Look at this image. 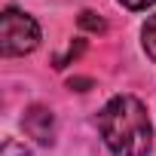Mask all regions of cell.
Masks as SVG:
<instances>
[{
  "label": "cell",
  "instance_id": "cell-3",
  "mask_svg": "<svg viewBox=\"0 0 156 156\" xmlns=\"http://www.w3.org/2000/svg\"><path fill=\"white\" fill-rule=\"evenodd\" d=\"M22 129H25V135L34 138L37 144H52V141H55V116H52V110L43 107V104H34V107L25 110Z\"/></svg>",
  "mask_w": 156,
  "mask_h": 156
},
{
  "label": "cell",
  "instance_id": "cell-1",
  "mask_svg": "<svg viewBox=\"0 0 156 156\" xmlns=\"http://www.w3.org/2000/svg\"><path fill=\"white\" fill-rule=\"evenodd\" d=\"M98 132L113 156H147L153 144L147 107L135 95L110 98L98 113Z\"/></svg>",
  "mask_w": 156,
  "mask_h": 156
},
{
  "label": "cell",
  "instance_id": "cell-4",
  "mask_svg": "<svg viewBox=\"0 0 156 156\" xmlns=\"http://www.w3.org/2000/svg\"><path fill=\"white\" fill-rule=\"evenodd\" d=\"M141 40H144V52L156 61V16L147 19V25H144V31H141Z\"/></svg>",
  "mask_w": 156,
  "mask_h": 156
},
{
  "label": "cell",
  "instance_id": "cell-2",
  "mask_svg": "<svg viewBox=\"0 0 156 156\" xmlns=\"http://www.w3.org/2000/svg\"><path fill=\"white\" fill-rule=\"evenodd\" d=\"M37 43H40V25L28 12L6 6L3 16H0V52L9 55V58L28 55L37 49Z\"/></svg>",
  "mask_w": 156,
  "mask_h": 156
},
{
  "label": "cell",
  "instance_id": "cell-5",
  "mask_svg": "<svg viewBox=\"0 0 156 156\" xmlns=\"http://www.w3.org/2000/svg\"><path fill=\"white\" fill-rule=\"evenodd\" d=\"M83 49H86V43H83V40H76V43H70V46H67V52L55 58V67H64V64H70V61H73L76 55L83 52Z\"/></svg>",
  "mask_w": 156,
  "mask_h": 156
},
{
  "label": "cell",
  "instance_id": "cell-7",
  "mask_svg": "<svg viewBox=\"0 0 156 156\" xmlns=\"http://www.w3.org/2000/svg\"><path fill=\"white\" fill-rule=\"evenodd\" d=\"M80 25H83L86 31H104V28H107V25H104V19H98V16H95V12H89V9H86V12H80Z\"/></svg>",
  "mask_w": 156,
  "mask_h": 156
},
{
  "label": "cell",
  "instance_id": "cell-8",
  "mask_svg": "<svg viewBox=\"0 0 156 156\" xmlns=\"http://www.w3.org/2000/svg\"><path fill=\"white\" fill-rule=\"evenodd\" d=\"M119 3H122L126 9H147V6L156 3V0H119Z\"/></svg>",
  "mask_w": 156,
  "mask_h": 156
},
{
  "label": "cell",
  "instance_id": "cell-6",
  "mask_svg": "<svg viewBox=\"0 0 156 156\" xmlns=\"http://www.w3.org/2000/svg\"><path fill=\"white\" fill-rule=\"evenodd\" d=\"M0 156H31V150H28L25 144H19V141L6 138V141H3V147H0Z\"/></svg>",
  "mask_w": 156,
  "mask_h": 156
}]
</instances>
